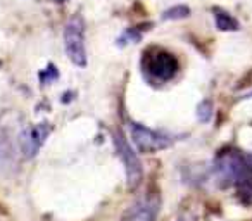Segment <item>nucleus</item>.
I'll list each match as a JSON object with an SVG mask.
<instances>
[{
    "instance_id": "obj_1",
    "label": "nucleus",
    "mask_w": 252,
    "mask_h": 221,
    "mask_svg": "<svg viewBox=\"0 0 252 221\" xmlns=\"http://www.w3.org/2000/svg\"><path fill=\"white\" fill-rule=\"evenodd\" d=\"M213 175L221 189H237L238 200L252 206V154L228 147L218 152L213 162Z\"/></svg>"
},
{
    "instance_id": "obj_2",
    "label": "nucleus",
    "mask_w": 252,
    "mask_h": 221,
    "mask_svg": "<svg viewBox=\"0 0 252 221\" xmlns=\"http://www.w3.org/2000/svg\"><path fill=\"white\" fill-rule=\"evenodd\" d=\"M140 66L147 80L154 83H168L178 74L180 61L176 59L175 54L166 50L164 47L152 45L142 54Z\"/></svg>"
},
{
    "instance_id": "obj_3",
    "label": "nucleus",
    "mask_w": 252,
    "mask_h": 221,
    "mask_svg": "<svg viewBox=\"0 0 252 221\" xmlns=\"http://www.w3.org/2000/svg\"><path fill=\"white\" fill-rule=\"evenodd\" d=\"M64 47L69 61L78 67L87 66V49H85V21L80 14H74L64 28Z\"/></svg>"
},
{
    "instance_id": "obj_4",
    "label": "nucleus",
    "mask_w": 252,
    "mask_h": 221,
    "mask_svg": "<svg viewBox=\"0 0 252 221\" xmlns=\"http://www.w3.org/2000/svg\"><path fill=\"white\" fill-rule=\"evenodd\" d=\"M130 133L135 147L144 154L164 151V149H169L175 144L173 137H169V135L162 133V131H156L142 123H135V121L130 123Z\"/></svg>"
},
{
    "instance_id": "obj_5",
    "label": "nucleus",
    "mask_w": 252,
    "mask_h": 221,
    "mask_svg": "<svg viewBox=\"0 0 252 221\" xmlns=\"http://www.w3.org/2000/svg\"><path fill=\"white\" fill-rule=\"evenodd\" d=\"M112 140H114L116 154H118V158L121 159L123 166H125L128 185H130V189H135L142 182V176H144V169H142V162L138 159V154L135 152V149L131 147V144L128 142V138L125 137V133L121 130L114 131V138Z\"/></svg>"
},
{
    "instance_id": "obj_6",
    "label": "nucleus",
    "mask_w": 252,
    "mask_h": 221,
    "mask_svg": "<svg viewBox=\"0 0 252 221\" xmlns=\"http://www.w3.org/2000/svg\"><path fill=\"white\" fill-rule=\"evenodd\" d=\"M50 135V125L49 123H38L25 128L19 135V147L25 158L32 159L38 154V151L43 147L47 137Z\"/></svg>"
},
{
    "instance_id": "obj_7",
    "label": "nucleus",
    "mask_w": 252,
    "mask_h": 221,
    "mask_svg": "<svg viewBox=\"0 0 252 221\" xmlns=\"http://www.w3.org/2000/svg\"><path fill=\"white\" fill-rule=\"evenodd\" d=\"M159 213V197L147 195L130 209L125 221H156Z\"/></svg>"
},
{
    "instance_id": "obj_8",
    "label": "nucleus",
    "mask_w": 252,
    "mask_h": 221,
    "mask_svg": "<svg viewBox=\"0 0 252 221\" xmlns=\"http://www.w3.org/2000/svg\"><path fill=\"white\" fill-rule=\"evenodd\" d=\"M213 18H214V25L220 32H237L240 28L238 21L230 14L228 11L221 7H213Z\"/></svg>"
},
{
    "instance_id": "obj_9",
    "label": "nucleus",
    "mask_w": 252,
    "mask_h": 221,
    "mask_svg": "<svg viewBox=\"0 0 252 221\" xmlns=\"http://www.w3.org/2000/svg\"><path fill=\"white\" fill-rule=\"evenodd\" d=\"M145 28L142 30V26H133V28H128L121 33V36L118 38V45L119 47H125L128 43H137L140 42L142 35H144Z\"/></svg>"
},
{
    "instance_id": "obj_10",
    "label": "nucleus",
    "mask_w": 252,
    "mask_h": 221,
    "mask_svg": "<svg viewBox=\"0 0 252 221\" xmlns=\"http://www.w3.org/2000/svg\"><path fill=\"white\" fill-rule=\"evenodd\" d=\"M190 16V9L187 7V5H173L171 9H168V11L162 12V19H166V21H178V19H185Z\"/></svg>"
},
{
    "instance_id": "obj_11",
    "label": "nucleus",
    "mask_w": 252,
    "mask_h": 221,
    "mask_svg": "<svg viewBox=\"0 0 252 221\" xmlns=\"http://www.w3.org/2000/svg\"><path fill=\"white\" fill-rule=\"evenodd\" d=\"M211 116H213V104L209 100H202L199 104V107H197V118L202 123H207L211 120Z\"/></svg>"
},
{
    "instance_id": "obj_12",
    "label": "nucleus",
    "mask_w": 252,
    "mask_h": 221,
    "mask_svg": "<svg viewBox=\"0 0 252 221\" xmlns=\"http://www.w3.org/2000/svg\"><path fill=\"white\" fill-rule=\"evenodd\" d=\"M54 78H57V71H56V67H54L52 64H50L49 69L43 71V73L40 74V80H42V81H47V83H49V81H50V80H54Z\"/></svg>"
},
{
    "instance_id": "obj_13",
    "label": "nucleus",
    "mask_w": 252,
    "mask_h": 221,
    "mask_svg": "<svg viewBox=\"0 0 252 221\" xmlns=\"http://www.w3.org/2000/svg\"><path fill=\"white\" fill-rule=\"evenodd\" d=\"M240 100H252V90H251V92H247V94L242 95Z\"/></svg>"
},
{
    "instance_id": "obj_14",
    "label": "nucleus",
    "mask_w": 252,
    "mask_h": 221,
    "mask_svg": "<svg viewBox=\"0 0 252 221\" xmlns=\"http://www.w3.org/2000/svg\"><path fill=\"white\" fill-rule=\"evenodd\" d=\"M52 2H57V4H63V2H66V0H52Z\"/></svg>"
}]
</instances>
